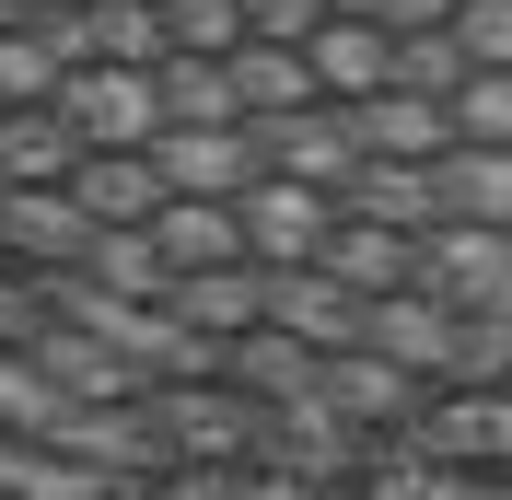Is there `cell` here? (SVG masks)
I'll return each instance as SVG.
<instances>
[{
    "label": "cell",
    "mask_w": 512,
    "mask_h": 500,
    "mask_svg": "<svg viewBox=\"0 0 512 500\" xmlns=\"http://www.w3.org/2000/svg\"><path fill=\"white\" fill-rule=\"evenodd\" d=\"M315 361H326V349L280 338V326H245V338H222V384H233L245 407H303V396H315Z\"/></svg>",
    "instance_id": "12"
},
{
    "label": "cell",
    "mask_w": 512,
    "mask_h": 500,
    "mask_svg": "<svg viewBox=\"0 0 512 500\" xmlns=\"http://www.w3.org/2000/svg\"><path fill=\"white\" fill-rule=\"evenodd\" d=\"M59 94V59H47V35H0V105H47Z\"/></svg>",
    "instance_id": "27"
},
{
    "label": "cell",
    "mask_w": 512,
    "mask_h": 500,
    "mask_svg": "<svg viewBox=\"0 0 512 500\" xmlns=\"http://www.w3.org/2000/svg\"><path fill=\"white\" fill-rule=\"evenodd\" d=\"M140 431L163 442V466H187V454H256L268 442V407H245L222 373H198V384H140Z\"/></svg>",
    "instance_id": "1"
},
{
    "label": "cell",
    "mask_w": 512,
    "mask_h": 500,
    "mask_svg": "<svg viewBox=\"0 0 512 500\" xmlns=\"http://www.w3.org/2000/svg\"><path fill=\"white\" fill-rule=\"evenodd\" d=\"M454 59L466 70H512V0H454Z\"/></svg>",
    "instance_id": "26"
},
{
    "label": "cell",
    "mask_w": 512,
    "mask_h": 500,
    "mask_svg": "<svg viewBox=\"0 0 512 500\" xmlns=\"http://www.w3.org/2000/svg\"><path fill=\"white\" fill-rule=\"evenodd\" d=\"M140 233H152L163 280H175V268H222V256H245V233H233V198H163Z\"/></svg>",
    "instance_id": "19"
},
{
    "label": "cell",
    "mask_w": 512,
    "mask_h": 500,
    "mask_svg": "<svg viewBox=\"0 0 512 500\" xmlns=\"http://www.w3.org/2000/svg\"><path fill=\"white\" fill-rule=\"evenodd\" d=\"M35 12H47V0H0V35H24V24H35Z\"/></svg>",
    "instance_id": "31"
},
{
    "label": "cell",
    "mask_w": 512,
    "mask_h": 500,
    "mask_svg": "<svg viewBox=\"0 0 512 500\" xmlns=\"http://www.w3.org/2000/svg\"><path fill=\"white\" fill-rule=\"evenodd\" d=\"M350 349H384V361H396V373H419V384H443V361H454V303L443 291H373V303H361V338Z\"/></svg>",
    "instance_id": "7"
},
{
    "label": "cell",
    "mask_w": 512,
    "mask_h": 500,
    "mask_svg": "<svg viewBox=\"0 0 512 500\" xmlns=\"http://www.w3.org/2000/svg\"><path fill=\"white\" fill-rule=\"evenodd\" d=\"M70 12H82V0H70Z\"/></svg>",
    "instance_id": "32"
},
{
    "label": "cell",
    "mask_w": 512,
    "mask_h": 500,
    "mask_svg": "<svg viewBox=\"0 0 512 500\" xmlns=\"http://www.w3.org/2000/svg\"><path fill=\"white\" fill-rule=\"evenodd\" d=\"M443 117H454V140H478V152H512V70H466L443 94Z\"/></svg>",
    "instance_id": "25"
},
{
    "label": "cell",
    "mask_w": 512,
    "mask_h": 500,
    "mask_svg": "<svg viewBox=\"0 0 512 500\" xmlns=\"http://www.w3.org/2000/svg\"><path fill=\"white\" fill-rule=\"evenodd\" d=\"M94 245V221L70 210L59 187H0V268H35V280H70Z\"/></svg>",
    "instance_id": "8"
},
{
    "label": "cell",
    "mask_w": 512,
    "mask_h": 500,
    "mask_svg": "<svg viewBox=\"0 0 512 500\" xmlns=\"http://www.w3.org/2000/svg\"><path fill=\"white\" fill-rule=\"evenodd\" d=\"M59 198L94 221V233H140V221L163 210V175H152V152H82L59 175Z\"/></svg>",
    "instance_id": "11"
},
{
    "label": "cell",
    "mask_w": 512,
    "mask_h": 500,
    "mask_svg": "<svg viewBox=\"0 0 512 500\" xmlns=\"http://www.w3.org/2000/svg\"><path fill=\"white\" fill-rule=\"evenodd\" d=\"M338 221H384V233H431V163H373L361 152L350 175H338Z\"/></svg>",
    "instance_id": "17"
},
{
    "label": "cell",
    "mask_w": 512,
    "mask_h": 500,
    "mask_svg": "<svg viewBox=\"0 0 512 500\" xmlns=\"http://www.w3.org/2000/svg\"><path fill=\"white\" fill-rule=\"evenodd\" d=\"M303 70H315V94H326V105L384 94V24H350V12H326V24L303 35Z\"/></svg>",
    "instance_id": "18"
},
{
    "label": "cell",
    "mask_w": 512,
    "mask_h": 500,
    "mask_svg": "<svg viewBox=\"0 0 512 500\" xmlns=\"http://www.w3.org/2000/svg\"><path fill=\"white\" fill-rule=\"evenodd\" d=\"M140 152H152L163 198H245V187H256V140H245V117H222V128H152Z\"/></svg>",
    "instance_id": "5"
},
{
    "label": "cell",
    "mask_w": 512,
    "mask_h": 500,
    "mask_svg": "<svg viewBox=\"0 0 512 500\" xmlns=\"http://www.w3.org/2000/svg\"><path fill=\"white\" fill-rule=\"evenodd\" d=\"M408 431L443 466H489V454H512V384H431Z\"/></svg>",
    "instance_id": "10"
},
{
    "label": "cell",
    "mask_w": 512,
    "mask_h": 500,
    "mask_svg": "<svg viewBox=\"0 0 512 500\" xmlns=\"http://www.w3.org/2000/svg\"><path fill=\"white\" fill-rule=\"evenodd\" d=\"M152 117L163 128H222V117H245V105H233L222 59H152Z\"/></svg>",
    "instance_id": "21"
},
{
    "label": "cell",
    "mask_w": 512,
    "mask_h": 500,
    "mask_svg": "<svg viewBox=\"0 0 512 500\" xmlns=\"http://www.w3.org/2000/svg\"><path fill=\"white\" fill-rule=\"evenodd\" d=\"M35 326H47V291H35V268H0V349H24Z\"/></svg>",
    "instance_id": "29"
},
{
    "label": "cell",
    "mask_w": 512,
    "mask_h": 500,
    "mask_svg": "<svg viewBox=\"0 0 512 500\" xmlns=\"http://www.w3.org/2000/svg\"><path fill=\"white\" fill-rule=\"evenodd\" d=\"M82 59L152 70V59H163V12H152V0H82Z\"/></svg>",
    "instance_id": "23"
},
{
    "label": "cell",
    "mask_w": 512,
    "mask_h": 500,
    "mask_svg": "<svg viewBox=\"0 0 512 500\" xmlns=\"http://www.w3.org/2000/svg\"><path fill=\"white\" fill-rule=\"evenodd\" d=\"M373 24H384V35H408V24H454V0H373Z\"/></svg>",
    "instance_id": "30"
},
{
    "label": "cell",
    "mask_w": 512,
    "mask_h": 500,
    "mask_svg": "<svg viewBox=\"0 0 512 500\" xmlns=\"http://www.w3.org/2000/svg\"><path fill=\"white\" fill-rule=\"evenodd\" d=\"M268 326L303 349H350L361 338V291H338L326 268H268Z\"/></svg>",
    "instance_id": "14"
},
{
    "label": "cell",
    "mask_w": 512,
    "mask_h": 500,
    "mask_svg": "<svg viewBox=\"0 0 512 500\" xmlns=\"http://www.w3.org/2000/svg\"><path fill=\"white\" fill-rule=\"evenodd\" d=\"M419 396H431V384L396 373L384 349H326V361H315V407L338 419V431H408Z\"/></svg>",
    "instance_id": "4"
},
{
    "label": "cell",
    "mask_w": 512,
    "mask_h": 500,
    "mask_svg": "<svg viewBox=\"0 0 512 500\" xmlns=\"http://www.w3.org/2000/svg\"><path fill=\"white\" fill-rule=\"evenodd\" d=\"M431 221H489V233H512V152H478V140L431 152Z\"/></svg>",
    "instance_id": "15"
},
{
    "label": "cell",
    "mask_w": 512,
    "mask_h": 500,
    "mask_svg": "<svg viewBox=\"0 0 512 500\" xmlns=\"http://www.w3.org/2000/svg\"><path fill=\"white\" fill-rule=\"evenodd\" d=\"M163 314H175V326H198V338L222 349V338H245V326H268V268H256V256L175 268V280H163Z\"/></svg>",
    "instance_id": "9"
},
{
    "label": "cell",
    "mask_w": 512,
    "mask_h": 500,
    "mask_svg": "<svg viewBox=\"0 0 512 500\" xmlns=\"http://www.w3.org/2000/svg\"><path fill=\"white\" fill-rule=\"evenodd\" d=\"M350 140L373 163H431V152H454V117H443V94H396L384 82V94L350 105Z\"/></svg>",
    "instance_id": "13"
},
{
    "label": "cell",
    "mask_w": 512,
    "mask_h": 500,
    "mask_svg": "<svg viewBox=\"0 0 512 500\" xmlns=\"http://www.w3.org/2000/svg\"><path fill=\"white\" fill-rule=\"evenodd\" d=\"M326 24V0H245V47H303Z\"/></svg>",
    "instance_id": "28"
},
{
    "label": "cell",
    "mask_w": 512,
    "mask_h": 500,
    "mask_svg": "<svg viewBox=\"0 0 512 500\" xmlns=\"http://www.w3.org/2000/svg\"><path fill=\"white\" fill-rule=\"evenodd\" d=\"M233 233H245L256 268H315V245L338 233V198L303 187V175H256V187L233 198Z\"/></svg>",
    "instance_id": "2"
},
{
    "label": "cell",
    "mask_w": 512,
    "mask_h": 500,
    "mask_svg": "<svg viewBox=\"0 0 512 500\" xmlns=\"http://www.w3.org/2000/svg\"><path fill=\"white\" fill-rule=\"evenodd\" d=\"M70 163H82V140L59 105H0V187H59Z\"/></svg>",
    "instance_id": "20"
},
{
    "label": "cell",
    "mask_w": 512,
    "mask_h": 500,
    "mask_svg": "<svg viewBox=\"0 0 512 500\" xmlns=\"http://www.w3.org/2000/svg\"><path fill=\"white\" fill-rule=\"evenodd\" d=\"M233 105L245 117H291V105H326L315 94V70H303V47H233Z\"/></svg>",
    "instance_id": "22"
},
{
    "label": "cell",
    "mask_w": 512,
    "mask_h": 500,
    "mask_svg": "<svg viewBox=\"0 0 512 500\" xmlns=\"http://www.w3.org/2000/svg\"><path fill=\"white\" fill-rule=\"evenodd\" d=\"M315 268H326L338 291H361V303H373V291H408V280H419V233H384V221H338V233L315 245Z\"/></svg>",
    "instance_id": "16"
},
{
    "label": "cell",
    "mask_w": 512,
    "mask_h": 500,
    "mask_svg": "<svg viewBox=\"0 0 512 500\" xmlns=\"http://www.w3.org/2000/svg\"><path fill=\"white\" fill-rule=\"evenodd\" d=\"M70 117V140L82 152H140L152 140V70H105V59H82V70H59V94H47Z\"/></svg>",
    "instance_id": "3"
},
{
    "label": "cell",
    "mask_w": 512,
    "mask_h": 500,
    "mask_svg": "<svg viewBox=\"0 0 512 500\" xmlns=\"http://www.w3.org/2000/svg\"><path fill=\"white\" fill-rule=\"evenodd\" d=\"M245 140H256V175H303V187H338V175L361 163L350 105H291V117H245Z\"/></svg>",
    "instance_id": "6"
},
{
    "label": "cell",
    "mask_w": 512,
    "mask_h": 500,
    "mask_svg": "<svg viewBox=\"0 0 512 500\" xmlns=\"http://www.w3.org/2000/svg\"><path fill=\"white\" fill-rule=\"evenodd\" d=\"M163 12V59H233L245 47V0H152Z\"/></svg>",
    "instance_id": "24"
}]
</instances>
